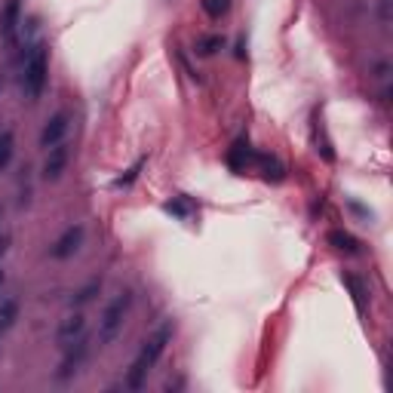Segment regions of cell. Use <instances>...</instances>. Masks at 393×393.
<instances>
[{"instance_id":"cell-16","label":"cell","mask_w":393,"mask_h":393,"mask_svg":"<svg viewBox=\"0 0 393 393\" xmlns=\"http://www.w3.org/2000/svg\"><path fill=\"white\" fill-rule=\"evenodd\" d=\"M228 6H230V0H203V10H206V15H212V19L228 13Z\"/></svg>"},{"instance_id":"cell-9","label":"cell","mask_w":393,"mask_h":393,"mask_svg":"<svg viewBox=\"0 0 393 393\" xmlns=\"http://www.w3.org/2000/svg\"><path fill=\"white\" fill-rule=\"evenodd\" d=\"M83 329H87V320H83V313L77 311L71 313V317H65L59 322V332H56V341L61 344V348H68V344H74L77 338L83 335Z\"/></svg>"},{"instance_id":"cell-21","label":"cell","mask_w":393,"mask_h":393,"mask_svg":"<svg viewBox=\"0 0 393 393\" xmlns=\"http://www.w3.org/2000/svg\"><path fill=\"white\" fill-rule=\"evenodd\" d=\"M0 286H3V271H0Z\"/></svg>"},{"instance_id":"cell-4","label":"cell","mask_w":393,"mask_h":393,"mask_svg":"<svg viewBox=\"0 0 393 393\" xmlns=\"http://www.w3.org/2000/svg\"><path fill=\"white\" fill-rule=\"evenodd\" d=\"M19 25H22V0H6L3 13H0V37L10 46L19 40Z\"/></svg>"},{"instance_id":"cell-19","label":"cell","mask_w":393,"mask_h":393,"mask_svg":"<svg viewBox=\"0 0 393 393\" xmlns=\"http://www.w3.org/2000/svg\"><path fill=\"white\" fill-rule=\"evenodd\" d=\"M390 3H393V0H381V10H378L381 25H387V22H390Z\"/></svg>"},{"instance_id":"cell-15","label":"cell","mask_w":393,"mask_h":393,"mask_svg":"<svg viewBox=\"0 0 393 393\" xmlns=\"http://www.w3.org/2000/svg\"><path fill=\"white\" fill-rule=\"evenodd\" d=\"M221 43H225V40H221L218 34H212V37H203V40L197 43V52H203V56H212L215 50H221Z\"/></svg>"},{"instance_id":"cell-22","label":"cell","mask_w":393,"mask_h":393,"mask_svg":"<svg viewBox=\"0 0 393 393\" xmlns=\"http://www.w3.org/2000/svg\"><path fill=\"white\" fill-rule=\"evenodd\" d=\"M0 335H3V332H0Z\"/></svg>"},{"instance_id":"cell-14","label":"cell","mask_w":393,"mask_h":393,"mask_svg":"<svg viewBox=\"0 0 393 393\" xmlns=\"http://www.w3.org/2000/svg\"><path fill=\"white\" fill-rule=\"evenodd\" d=\"M329 240H332L338 249H348V252H357V240H353L350 234H344V230H332L329 234Z\"/></svg>"},{"instance_id":"cell-13","label":"cell","mask_w":393,"mask_h":393,"mask_svg":"<svg viewBox=\"0 0 393 393\" xmlns=\"http://www.w3.org/2000/svg\"><path fill=\"white\" fill-rule=\"evenodd\" d=\"M341 280H344V283H348V289L353 292V302H357V307H359V311H363V302H366V292H363V283H359V280H357V276H350V274H344V276H341Z\"/></svg>"},{"instance_id":"cell-1","label":"cell","mask_w":393,"mask_h":393,"mask_svg":"<svg viewBox=\"0 0 393 393\" xmlns=\"http://www.w3.org/2000/svg\"><path fill=\"white\" fill-rule=\"evenodd\" d=\"M46 74H50V46L34 40L25 46V68H22V92L28 102H37L46 89Z\"/></svg>"},{"instance_id":"cell-2","label":"cell","mask_w":393,"mask_h":393,"mask_svg":"<svg viewBox=\"0 0 393 393\" xmlns=\"http://www.w3.org/2000/svg\"><path fill=\"white\" fill-rule=\"evenodd\" d=\"M172 341V322H163V326L154 332L148 341L142 344V350H138L135 363L129 366V375H126V387L129 390H138L144 384V378H148V372L154 369V363L160 359V353L166 350V344Z\"/></svg>"},{"instance_id":"cell-10","label":"cell","mask_w":393,"mask_h":393,"mask_svg":"<svg viewBox=\"0 0 393 393\" xmlns=\"http://www.w3.org/2000/svg\"><path fill=\"white\" fill-rule=\"evenodd\" d=\"M13 148H15V135H13V129H3V133H0V172H3V169L10 166Z\"/></svg>"},{"instance_id":"cell-8","label":"cell","mask_w":393,"mask_h":393,"mask_svg":"<svg viewBox=\"0 0 393 393\" xmlns=\"http://www.w3.org/2000/svg\"><path fill=\"white\" fill-rule=\"evenodd\" d=\"M80 243H83V225L68 228L56 240V246H52V258H71L74 252L80 249Z\"/></svg>"},{"instance_id":"cell-17","label":"cell","mask_w":393,"mask_h":393,"mask_svg":"<svg viewBox=\"0 0 393 393\" xmlns=\"http://www.w3.org/2000/svg\"><path fill=\"white\" fill-rule=\"evenodd\" d=\"M166 209L169 212H175L179 215V218H191V206H188V200H172V203H166Z\"/></svg>"},{"instance_id":"cell-12","label":"cell","mask_w":393,"mask_h":393,"mask_svg":"<svg viewBox=\"0 0 393 393\" xmlns=\"http://www.w3.org/2000/svg\"><path fill=\"white\" fill-rule=\"evenodd\" d=\"M98 289H102V280H92L89 283V286H83L80 292H77V295H74V302L71 304H77V307H80V304H87V302H92V298H96V292Z\"/></svg>"},{"instance_id":"cell-7","label":"cell","mask_w":393,"mask_h":393,"mask_svg":"<svg viewBox=\"0 0 393 393\" xmlns=\"http://www.w3.org/2000/svg\"><path fill=\"white\" fill-rule=\"evenodd\" d=\"M68 114L65 111H59V114H52L50 120H46V126H43V133H40V148H46L50 151L52 144H59L61 138H65V133H68Z\"/></svg>"},{"instance_id":"cell-11","label":"cell","mask_w":393,"mask_h":393,"mask_svg":"<svg viewBox=\"0 0 393 393\" xmlns=\"http://www.w3.org/2000/svg\"><path fill=\"white\" fill-rule=\"evenodd\" d=\"M15 313H19V304L13 302V298H6V302H0V332H6V329L15 322Z\"/></svg>"},{"instance_id":"cell-20","label":"cell","mask_w":393,"mask_h":393,"mask_svg":"<svg viewBox=\"0 0 393 393\" xmlns=\"http://www.w3.org/2000/svg\"><path fill=\"white\" fill-rule=\"evenodd\" d=\"M6 249H10V234H0V258H3Z\"/></svg>"},{"instance_id":"cell-3","label":"cell","mask_w":393,"mask_h":393,"mask_svg":"<svg viewBox=\"0 0 393 393\" xmlns=\"http://www.w3.org/2000/svg\"><path fill=\"white\" fill-rule=\"evenodd\" d=\"M129 304H133V295H129V292H120V295L105 307L102 320H98V344H111L114 338L120 335L123 320H126V313H129Z\"/></svg>"},{"instance_id":"cell-5","label":"cell","mask_w":393,"mask_h":393,"mask_svg":"<svg viewBox=\"0 0 393 393\" xmlns=\"http://www.w3.org/2000/svg\"><path fill=\"white\" fill-rule=\"evenodd\" d=\"M65 350H68V357L61 359V366H59V372H56V378H59V381H68V378H71V375L77 372V369H80V363H83V359H87L89 344H87V338L80 335L74 344H68Z\"/></svg>"},{"instance_id":"cell-6","label":"cell","mask_w":393,"mask_h":393,"mask_svg":"<svg viewBox=\"0 0 393 393\" xmlns=\"http://www.w3.org/2000/svg\"><path fill=\"white\" fill-rule=\"evenodd\" d=\"M68 157H71V151H68V144H52L50 151H46V160H43V179L46 181H56L61 172H65L68 166Z\"/></svg>"},{"instance_id":"cell-18","label":"cell","mask_w":393,"mask_h":393,"mask_svg":"<svg viewBox=\"0 0 393 393\" xmlns=\"http://www.w3.org/2000/svg\"><path fill=\"white\" fill-rule=\"evenodd\" d=\"M142 166H144V160H138V163H135L133 169H126V175H120V179L114 181V184H117V188H120V184H129V181H133L135 175H138V169H142Z\"/></svg>"}]
</instances>
